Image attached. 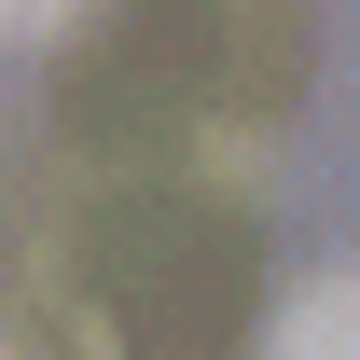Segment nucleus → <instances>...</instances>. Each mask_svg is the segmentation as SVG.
<instances>
[{
    "mask_svg": "<svg viewBox=\"0 0 360 360\" xmlns=\"http://www.w3.org/2000/svg\"><path fill=\"white\" fill-rule=\"evenodd\" d=\"M264 360H360V277H319V291H291V319L264 333Z\"/></svg>",
    "mask_w": 360,
    "mask_h": 360,
    "instance_id": "obj_1",
    "label": "nucleus"
},
{
    "mask_svg": "<svg viewBox=\"0 0 360 360\" xmlns=\"http://www.w3.org/2000/svg\"><path fill=\"white\" fill-rule=\"evenodd\" d=\"M56 14H70V0H0V42H42Z\"/></svg>",
    "mask_w": 360,
    "mask_h": 360,
    "instance_id": "obj_2",
    "label": "nucleus"
}]
</instances>
